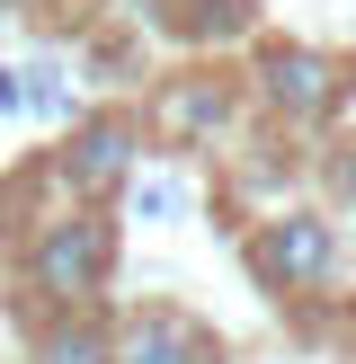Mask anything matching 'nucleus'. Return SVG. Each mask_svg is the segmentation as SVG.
I'll return each mask as SVG.
<instances>
[{
    "label": "nucleus",
    "instance_id": "2",
    "mask_svg": "<svg viewBox=\"0 0 356 364\" xmlns=\"http://www.w3.org/2000/svg\"><path fill=\"white\" fill-rule=\"evenodd\" d=\"M330 267H338V231L320 213H276L258 231V276L267 284H320Z\"/></svg>",
    "mask_w": 356,
    "mask_h": 364
},
{
    "label": "nucleus",
    "instance_id": "4",
    "mask_svg": "<svg viewBox=\"0 0 356 364\" xmlns=\"http://www.w3.org/2000/svg\"><path fill=\"white\" fill-rule=\"evenodd\" d=\"M267 98L294 107V116L330 107V63H320V53H267Z\"/></svg>",
    "mask_w": 356,
    "mask_h": 364
},
{
    "label": "nucleus",
    "instance_id": "1",
    "mask_svg": "<svg viewBox=\"0 0 356 364\" xmlns=\"http://www.w3.org/2000/svg\"><path fill=\"white\" fill-rule=\"evenodd\" d=\"M36 284H45V294H98V284H107V267H116V240H107V223H89V213H80V223H53L45 231V240H36Z\"/></svg>",
    "mask_w": 356,
    "mask_h": 364
},
{
    "label": "nucleus",
    "instance_id": "6",
    "mask_svg": "<svg viewBox=\"0 0 356 364\" xmlns=\"http://www.w3.org/2000/svg\"><path fill=\"white\" fill-rule=\"evenodd\" d=\"M36 364H116V347H107V338L89 329V320H63V329H53L45 347H36Z\"/></svg>",
    "mask_w": 356,
    "mask_h": 364
},
{
    "label": "nucleus",
    "instance_id": "5",
    "mask_svg": "<svg viewBox=\"0 0 356 364\" xmlns=\"http://www.w3.org/2000/svg\"><path fill=\"white\" fill-rule=\"evenodd\" d=\"M71 169H80V187H116V178L134 169V124H125V116L89 124V134H80V160H71Z\"/></svg>",
    "mask_w": 356,
    "mask_h": 364
},
{
    "label": "nucleus",
    "instance_id": "3",
    "mask_svg": "<svg viewBox=\"0 0 356 364\" xmlns=\"http://www.w3.org/2000/svg\"><path fill=\"white\" fill-rule=\"evenodd\" d=\"M125 364H223V347L187 311H142L134 338H125Z\"/></svg>",
    "mask_w": 356,
    "mask_h": 364
}]
</instances>
